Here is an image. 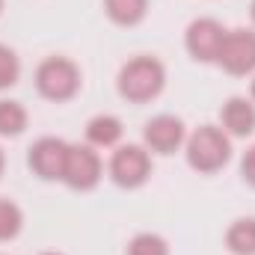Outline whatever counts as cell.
<instances>
[{
	"label": "cell",
	"mask_w": 255,
	"mask_h": 255,
	"mask_svg": "<svg viewBox=\"0 0 255 255\" xmlns=\"http://www.w3.org/2000/svg\"><path fill=\"white\" fill-rule=\"evenodd\" d=\"M163 86H166V68L151 54L130 57L116 74V89L128 104H148L163 92Z\"/></svg>",
	"instance_id": "obj_1"
},
{
	"label": "cell",
	"mask_w": 255,
	"mask_h": 255,
	"mask_svg": "<svg viewBox=\"0 0 255 255\" xmlns=\"http://www.w3.org/2000/svg\"><path fill=\"white\" fill-rule=\"evenodd\" d=\"M190 169L199 175H214L232 160V136L217 125H199L184 142Z\"/></svg>",
	"instance_id": "obj_2"
},
{
	"label": "cell",
	"mask_w": 255,
	"mask_h": 255,
	"mask_svg": "<svg viewBox=\"0 0 255 255\" xmlns=\"http://www.w3.org/2000/svg\"><path fill=\"white\" fill-rule=\"evenodd\" d=\"M36 92L45 98V101H54V104H65L71 101L80 86H83V74H80V65L68 57H45L42 63L36 65Z\"/></svg>",
	"instance_id": "obj_3"
},
{
	"label": "cell",
	"mask_w": 255,
	"mask_h": 255,
	"mask_svg": "<svg viewBox=\"0 0 255 255\" xmlns=\"http://www.w3.org/2000/svg\"><path fill=\"white\" fill-rule=\"evenodd\" d=\"M110 178L116 187L122 190H136L151 178V151L145 145L128 142V145H116L110 166H107Z\"/></svg>",
	"instance_id": "obj_4"
},
{
	"label": "cell",
	"mask_w": 255,
	"mask_h": 255,
	"mask_svg": "<svg viewBox=\"0 0 255 255\" xmlns=\"http://www.w3.org/2000/svg\"><path fill=\"white\" fill-rule=\"evenodd\" d=\"M104 178V160L89 142H68V157H65L63 184L77 193L95 190Z\"/></svg>",
	"instance_id": "obj_5"
},
{
	"label": "cell",
	"mask_w": 255,
	"mask_h": 255,
	"mask_svg": "<svg viewBox=\"0 0 255 255\" xmlns=\"http://www.w3.org/2000/svg\"><path fill=\"white\" fill-rule=\"evenodd\" d=\"M217 65L232 77L255 74V30H247V27L229 30L226 39H223Z\"/></svg>",
	"instance_id": "obj_6"
},
{
	"label": "cell",
	"mask_w": 255,
	"mask_h": 255,
	"mask_svg": "<svg viewBox=\"0 0 255 255\" xmlns=\"http://www.w3.org/2000/svg\"><path fill=\"white\" fill-rule=\"evenodd\" d=\"M68 142L60 136H39L27 151V166L42 181H63Z\"/></svg>",
	"instance_id": "obj_7"
},
{
	"label": "cell",
	"mask_w": 255,
	"mask_h": 255,
	"mask_svg": "<svg viewBox=\"0 0 255 255\" xmlns=\"http://www.w3.org/2000/svg\"><path fill=\"white\" fill-rule=\"evenodd\" d=\"M226 33L229 30L217 18H196V21L187 24L184 48H187V54H190L196 63H217Z\"/></svg>",
	"instance_id": "obj_8"
},
{
	"label": "cell",
	"mask_w": 255,
	"mask_h": 255,
	"mask_svg": "<svg viewBox=\"0 0 255 255\" xmlns=\"http://www.w3.org/2000/svg\"><path fill=\"white\" fill-rule=\"evenodd\" d=\"M184 142H187V128L172 113H160L142 128V145L151 154H175Z\"/></svg>",
	"instance_id": "obj_9"
},
{
	"label": "cell",
	"mask_w": 255,
	"mask_h": 255,
	"mask_svg": "<svg viewBox=\"0 0 255 255\" xmlns=\"http://www.w3.org/2000/svg\"><path fill=\"white\" fill-rule=\"evenodd\" d=\"M220 128L229 136H250L255 130V104L244 95H232L220 110Z\"/></svg>",
	"instance_id": "obj_10"
},
{
	"label": "cell",
	"mask_w": 255,
	"mask_h": 255,
	"mask_svg": "<svg viewBox=\"0 0 255 255\" xmlns=\"http://www.w3.org/2000/svg\"><path fill=\"white\" fill-rule=\"evenodd\" d=\"M125 128H122V119L110 116V113H101V116H92L86 122V142L92 148H116L119 139H122Z\"/></svg>",
	"instance_id": "obj_11"
},
{
	"label": "cell",
	"mask_w": 255,
	"mask_h": 255,
	"mask_svg": "<svg viewBox=\"0 0 255 255\" xmlns=\"http://www.w3.org/2000/svg\"><path fill=\"white\" fill-rule=\"evenodd\" d=\"M104 12L119 27H136L148 15V0H104Z\"/></svg>",
	"instance_id": "obj_12"
},
{
	"label": "cell",
	"mask_w": 255,
	"mask_h": 255,
	"mask_svg": "<svg viewBox=\"0 0 255 255\" xmlns=\"http://www.w3.org/2000/svg\"><path fill=\"white\" fill-rule=\"evenodd\" d=\"M226 247L232 255H255V217H241L229 226Z\"/></svg>",
	"instance_id": "obj_13"
},
{
	"label": "cell",
	"mask_w": 255,
	"mask_h": 255,
	"mask_svg": "<svg viewBox=\"0 0 255 255\" xmlns=\"http://www.w3.org/2000/svg\"><path fill=\"white\" fill-rule=\"evenodd\" d=\"M27 107L21 101H12V98H0V136H21L27 130Z\"/></svg>",
	"instance_id": "obj_14"
},
{
	"label": "cell",
	"mask_w": 255,
	"mask_h": 255,
	"mask_svg": "<svg viewBox=\"0 0 255 255\" xmlns=\"http://www.w3.org/2000/svg\"><path fill=\"white\" fill-rule=\"evenodd\" d=\"M24 229V211L12 199H0V241H15Z\"/></svg>",
	"instance_id": "obj_15"
},
{
	"label": "cell",
	"mask_w": 255,
	"mask_h": 255,
	"mask_svg": "<svg viewBox=\"0 0 255 255\" xmlns=\"http://www.w3.org/2000/svg\"><path fill=\"white\" fill-rule=\"evenodd\" d=\"M128 255H169V244H166V238H160L154 232H139L130 238Z\"/></svg>",
	"instance_id": "obj_16"
},
{
	"label": "cell",
	"mask_w": 255,
	"mask_h": 255,
	"mask_svg": "<svg viewBox=\"0 0 255 255\" xmlns=\"http://www.w3.org/2000/svg\"><path fill=\"white\" fill-rule=\"evenodd\" d=\"M21 77V60L9 45H0V92L15 86Z\"/></svg>",
	"instance_id": "obj_17"
},
{
	"label": "cell",
	"mask_w": 255,
	"mask_h": 255,
	"mask_svg": "<svg viewBox=\"0 0 255 255\" xmlns=\"http://www.w3.org/2000/svg\"><path fill=\"white\" fill-rule=\"evenodd\" d=\"M241 178L255 187V145H250L247 151H244V157H241Z\"/></svg>",
	"instance_id": "obj_18"
},
{
	"label": "cell",
	"mask_w": 255,
	"mask_h": 255,
	"mask_svg": "<svg viewBox=\"0 0 255 255\" xmlns=\"http://www.w3.org/2000/svg\"><path fill=\"white\" fill-rule=\"evenodd\" d=\"M3 169H6V154H3V148H0V178H3Z\"/></svg>",
	"instance_id": "obj_19"
},
{
	"label": "cell",
	"mask_w": 255,
	"mask_h": 255,
	"mask_svg": "<svg viewBox=\"0 0 255 255\" xmlns=\"http://www.w3.org/2000/svg\"><path fill=\"white\" fill-rule=\"evenodd\" d=\"M250 92H253V95H250V101L255 104V77H253V89H250Z\"/></svg>",
	"instance_id": "obj_20"
},
{
	"label": "cell",
	"mask_w": 255,
	"mask_h": 255,
	"mask_svg": "<svg viewBox=\"0 0 255 255\" xmlns=\"http://www.w3.org/2000/svg\"><path fill=\"white\" fill-rule=\"evenodd\" d=\"M250 15H253V24H255V0H253V6H250Z\"/></svg>",
	"instance_id": "obj_21"
},
{
	"label": "cell",
	"mask_w": 255,
	"mask_h": 255,
	"mask_svg": "<svg viewBox=\"0 0 255 255\" xmlns=\"http://www.w3.org/2000/svg\"><path fill=\"white\" fill-rule=\"evenodd\" d=\"M42 255H60V253H42Z\"/></svg>",
	"instance_id": "obj_22"
},
{
	"label": "cell",
	"mask_w": 255,
	"mask_h": 255,
	"mask_svg": "<svg viewBox=\"0 0 255 255\" xmlns=\"http://www.w3.org/2000/svg\"><path fill=\"white\" fill-rule=\"evenodd\" d=\"M0 15H3V0H0Z\"/></svg>",
	"instance_id": "obj_23"
},
{
	"label": "cell",
	"mask_w": 255,
	"mask_h": 255,
	"mask_svg": "<svg viewBox=\"0 0 255 255\" xmlns=\"http://www.w3.org/2000/svg\"><path fill=\"white\" fill-rule=\"evenodd\" d=\"M0 255H3V253H0Z\"/></svg>",
	"instance_id": "obj_24"
}]
</instances>
